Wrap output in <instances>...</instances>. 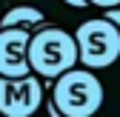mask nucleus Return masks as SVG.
I'll use <instances>...</instances> for the list:
<instances>
[{
	"label": "nucleus",
	"mask_w": 120,
	"mask_h": 117,
	"mask_svg": "<svg viewBox=\"0 0 120 117\" xmlns=\"http://www.w3.org/2000/svg\"><path fill=\"white\" fill-rule=\"evenodd\" d=\"M29 66H32V71L43 83H52L63 71L74 69L77 66V43H74V34L66 32V29L49 26V23L34 29L32 40H29Z\"/></svg>",
	"instance_id": "obj_1"
},
{
	"label": "nucleus",
	"mask_w": 120,
	"mask_h": 117,
	"mask_svg": "<svg viewBox=\"0 0 120 117\" xmlns=\"http://www.w3.org/2000/svg\"><path fill=\"white\" fill-rule=\"evenodd\" d=\"M43 106H46V111H49V117H66L63 111H57V106L52 103V100H43Z\"/></svg>",
	"instance_id": "obj_9"
},
{
	"label": "nucleus",
	"mask_w": 120,
	"mask_h": 117,
	"mask_svg": "<svg viewBox=\"0 0 120 117\" xmlns=\"http://www.w3.org/2000/svg\"><path fill=\"white\" fill-rule=\"evenodd\" d=\"M66 6H71V9H86L89 6V0H63Z\"/></svg>",
	"instance_id": "obj_10"
},
{
	"label": "nucleus",
	"mask_w": 120,
	"mask_h": 117,
	"mask_svg": "<svg viewBox=\"0 0 120 117\" xmlns=\"http://www.w3.org/2000/svg\"><path fill=\"white\" fill-rule=\"evenodd\" d=\"M89 6H97V9H112V6H120V0H89Z\"/></svg>",
	"instance_id": "obj_8"
},
{
	"label": "nucleus",
	"mask_w": 120,
	"mask_h": 117,
	"mask_svg": "<svg viewBox=\"0 0 120 117\" xmlns=\"http://www.w3.org/2000/svg\"><path fill=\"white\" fill-rule=\"evenodd\" d=\"M29 29H0V77H23L32 71L29 66Z\"/></svg>",
	"instance_id": "obj_5"
},
{
	"label": "nucleus",
	"mask_w": 120,
	"mask_h": 117,
	"mask_svg": "<svg viewBox=\"0 0 120 117\" xmlns=\"http://www.w3.org/2000/svg\"><path fill=\"white\" fill-rule=\"evenodd\" d=\"M103 83L92 69H69L60 77L52 80L49 100L57 106V111H63L66 117H94L103 106Z\"/></svg>",
	"instance_id": "obj_2"
},
{
	"label": "nucleus",
	"mask_w": 120,
	"mask_h": 117,
	"mask_svg": "<svg viewBox=\"0 0 120 117\" xmlns=\"http://www.w3.org/2000/svg\"><path fill=\"white\" fill-rule=\"evenodd\" d=\"M103 11H106V14H103V17H109L117 29H120V6H112V9H103Z\"/></svg>",
	"instance_id": "obj_7"
},
{
	"label": "nucleus",
	"mask_w": 120,
	"mask_h": 117,
	"mask_svg": "<svg viewBox=\"0 0 120 117\" xmlns=\"http://www.w3.org/2000/svg\"><path fill=\"white\" fill-rule=\"evenodd\" d=\"M46 100V83L34 71L23 77H0V114L3 117H32Z\"/></svg>",
	"instance_id": "obj_4"
},
{
	"label": "nucleus",
	"mask_w": 120,
	"mask_h": 117,
	"mask_svg": "<svg viewBox=\"0 0 120 117\" xmlns=\"http://www.w3.org/2000/svg\"><path fill=\"white\" fill-rule=\"evenodd\" d=\"M77 63L86 69H109L120 60V29L109 17L83 20L74 29Z\"/></svg>",
	"instance_id": "obj_3"
},
{
	"label": "nucleus",
	"mask_w": 120,
	"mask_h": 117,
	"mask_svg": "<svg viewBox=\"0 0 120 117\" xmlns=\"http://www.w3.org/2000/svg\"><path fill=\"white\" fill-rule=\"evenodd\" d=\"M9 26L34 32V29L46 26V17H43V11H40L37 6H11L3 17H0V29H9Z\"/></svg>",
	"instance_id": "obj_6"
}]
</instances>
